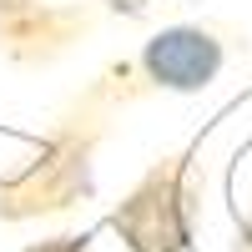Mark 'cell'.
I'll return each instance as SVG.
<instances>
[{
  "instance_id": "1",
  "label": "cell",
  "mask_w": 252,
  "mask_h": 252,
  "mask_svg": "<svg viewBox=\"0 0 252 252\" xmlns=\"http://www.w3.org/2000/svg\"><path fill=\"white\" fill-rule=\"evenodd\" d=\"M111 227L126 237L131 252H187L197 227V192L187 182V166L182 161L152 166L141 187L116 207Z\"/></svg>"
},
{
  "instance_id": "2",
  "label": "cell",
  "mask_w": 252,
  "mask_h": 252,
  "mask_svg": "<svg viewBox=\"0 0 252 252\" xmlns=\"http://www.w3.org/2000/svg\"><path fill=\"white\" fill-rule=\"evenodd\" d=\"M141 76L152 81L157 91L172 96H202L227 66V46L217 31L192 26V20H177V26H161L136 56Z\"/></svg>"
},
{
  "instance_id": "3",
  "label": "cell",
  "mask_w": 252,
  "mask_h": 252,
  "mask_svg": "<svg viewBox=\"0 0 252 252\" xmlns=\"http://www.w3.org/2000/svg\"><path fill=\"white\" fill-rule=\"evenodd\" d=\"M26 252H86L76 237H51V242H35V247H26Z\"/></svg>"
},
{
  "instance_id": "4",
  "label": "cell",
  "mask_w": 252,
  "mask_h": 252,
  "mask_svg": "<svg viewBox=\"0 0 252 252\" xmlns=\"http://www.w3.org/2000/svg\"><path fill=\"white\" fill-rule=\"evenodd\" d=\"M116 15H146V0H106Z\"/></svg>"
},
{
  "instance_id": "5",
  "label": "cell",
  "mask_w": 252,
  "mask_h": 252,
  "mask_svg": "<svg viewBox=\"0 0 252 252\" xmlns=\"http://www.w3.org/2000/svg\"><path fill=\"white\" fill-rule=\"evenodd\" d=\"M232 252H252V212L242 217V227H237V247Z\"/></svg>"
}]
</instances>
